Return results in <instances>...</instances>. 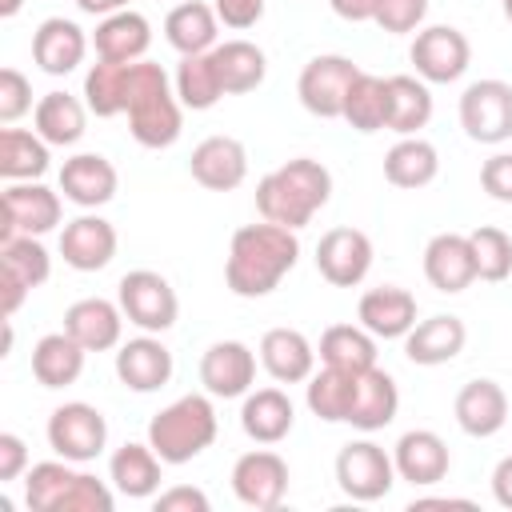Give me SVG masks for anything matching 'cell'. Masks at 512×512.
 Instances as JSON below:
<instances>
[{"mask_svg":"<svg viewBox=\"0 0 512 512\" xmlns=\"http://www.w3.org/2000/svg\"><path fill=\"white\" fill-rule=\"evenodd\" d=\"M300 240L292 228H280L272 220L244 224L232 232L228 260H224V284L240 300H260L280 288V280L296 268Z\"/></svg>","mask_w":512,"mask_h":512,"instance_id":"6da1fadb","label":"cell"},{"mask_svg":"<svg viewBox=\"0 0 512 512\" xmlns=\"http://www.w3.org/2000/svg\"><path fill=\"white\" fill-rule=\"evenodd\" d=\"M328 196H332V172L312 156H296V160L272 168L256 184V212H260V220L300 232L328 204Z\"/></svg>","mask_w":512,"mask_h":512,"instance_id":"7a4b0ae2","label":"cell"},{"mask_svg":"<svg viewBox=\"0 0 512 512\" xmlns=\"http://www.w3.org/2000/svg\"><path fill=\"white\" fill-rule=\"evenodd\" d=\"M128 132L140 148H168L180 140L184 104L168 80V72L152 60H132L128 68Z\"/></svg>","mask_w":512,"mask_h":512,"instance_id":"3957f363","label":"cell"},{"mask_svg":"<svg viewBox=\"0 0 512 512\" xmlns=\"http://www.w3.org/2000/svg\"><path fill=\"white\" fill-rule=\"evenodd\" d=\"M216 408L208 392H188L148 420V444L164 464H188L216 440Z\"/></svg>","mask_w":512,"mask_h":512,"instance_id":"277c9868","label":"cell"},{"mask_svg":"<svg viewBox=\"0 0 512 512\" xmlns=\"http://www.w3.org/2000/svg\"><path fill=\"white\" fill-rule=\"evenodd\" d=\"M116 304L124 308L128 324H136L140 332H168L180 316V300H176V288L152 272V268H132L120 276L116 284Z\"/></svg>","mask_w":512,"mask_h":512,"instance_id":"5b68a950","label":"cell"},{"mask_svg":"<svg viewBox=\"0 0 512 512\" xmlns=\"http://www.w3.org/2000/svg\"><path fill=\"white\" fill-rule=\"evenodd\" d=\"M48 448L72 464H88L104 452L108 444V420L96 404H84V400H68L60 408H52L48 416Z\"/></svg>","mask_w":512,"mask_h":512,"instance_id":"8992f818","label":"cell"},{"mask_svg":"<svg viewBox=\"0 0 512 512\" xmlns=\"http://www.w3.org/2000/svg\"><path fill=\"white\" fill-rule=\"evenodd\" d=\"M336 484L348 500L372 504L392 492L396 484V464L376 440H348L336 452Z\"/></svg>","mask_w":512,"mask_h":512,"instance_id":"52a82bcc","label":"cell"},{"mask_svg":"<svg viewBox=\"0 0 512 512\" xmlns=\"http://www.w3.org/2000/svg\"><path fill=\"white\" fill-rule=\"evenodd\" d=\"M460 128L476 144H504L512 136V84L508 80H476L460 92Z\"/></svg>","mask_w":512,"mask_h":512,"instance_id":"ba28073f","label":"cell"},{"mask_svg":"<svg viewBox=\"0 0 512 512\" xmlns=\"http://www.w3.org/2000/svg\"><path fill=\"white\" fill-rule=\"evenodd\" d=\"M360 76V68L340 56V52H324V56H312L304 68H300V80H296V96L300 104L320 116V120H340L344 116V96L352 88V80Z\"/></svg>","mask_w":512,"mask_h":512,"instance_id":"9c48e42d","label":"cell"},{"mask_svg":"<svg viewBox=\"0 0 512 512\" xmlns=\"http://www.w3.org/2000/svg\"><path fill=\"white\" fill-rule=\"evenodd\" d=\"M408 60H412V68H416L420 80H428V84H452V80H460L468 72L472 44L452 24H428V28L416 32V40L408 48Z\"/></svg>","mask_w":512,"mask_h":512,"instance_id":"30bf717a","label":"cell"},{"mask_svg":"<svg viewBox=\"0 0 512 512\" xmlns=\"http://www.w3.org/2000/svg\"><path fill=\"white\" fill-rule=\"evenodd\" d=\"M232 492L256 512H272L288 496V464L272 448H252L232 464Z\"/></svg>","mask_w":512,"mask_h":512,"instance_id":"8fae6325","label":"cell"},{"mask_svg":"<svg viewBox=\"0 0 512 512\" xmlns=\"http://www.w3.org/2000/svg\"><path fill=\"white\" fill-rule=\"evenodd\" d=\"M60 224V192L40 180H16L4 188V224L0 240L12 236H44Z\"/></svg>","mask_w":512,"mask_h":512,"instance_id":"7c38bea8","label":"cell"},{"mask_svg":"<svg viewBox=\"0 0 512 512\" xmlns=\"http://www.w3.org/2000/svg\"><path fill=\"white\" fill-rule=\"evenodd\" d=\"M372 240L360 228H328L316 244V272L332 288H356L372 272Z\"/></svg>","mask_w":512,"mask_h":512,"instance_id":"4fadbf2b","label":"cell"},{"mask_svg":"<svg viewBox=\"0 0 512 512\" xmlns=\"http://www.w3.org/2000/svg\"><path fill=\"white\" fill-rule=\"evenodd\" d=\"M200 384L208 396L236 400L256 384V352L244 340H216L200 356Z\"/></svg>","mask_w":512,"mask_h":512,"instance_id":"5bb4252c","label":"cell"},{"mask_svg":"<svg viewBox=\"0 0 512 512\" xmlns=\"http://www.w3.org/2000/svg\"><path fill=\"white\" fill-rule=\"evenodd\" d=\"M188 172L208 192H232L248 180V148L236 136H204L188 156Z\"/></svg>","mask_w":512,"mask_h":512,"instance_id":"9a60e30c","label":"cell"},{"mask_svg":"<svg viewBox=\"0 0 512 512\" xmlns=\"http://www.w3.org/2000/svg\"><path fill=\"white\" fill-rule=\"evenodd\" d=\"M172 368H176L172 352L156 332H144V336L124 340L116 348V376H120V384L128 392H140V396L160 392L172 380Z\"/></svg>","mask_w":512,"mask_h":512,"instance_id":"2e32d148","label":"cell"},{"mask_svg":"<svg viewBox=\"0 0 512 512\" xmlns=\"http://www.w3.org/2000/svg\"><path fill=\"white\" fill-rule=\"evenodd\" d=\"M116 188H120L116 164L100 152H76L60 164V192H64V200H72L84 212L104 208L116 196Z\"/></svg>","mask_w":512,"mask_h":512,"instance_id":"e0dca14e","label":"cell"},{"mask_svg":"<svg viewBox=\"0 0 512 512\" xmlns=\"http://www.w3.org/2000/svg\"><path fill=\"white\" fill-rule=\"evenodd\" d=\"M116 244H120L116 240V228L104 216H96V212H84V216H76V220H68L60 228V256L76 272H100V268H108L112 256H116Z\"/></svg>","mask_w":512,"mask_h":512,"instance_id":"ac0fdd59","label":"cell"},{"mask_svg":"<svg viewBox=\"0 0 512 512\" xmlns=\"http://www.w3.org/2000/svg\"><path fill=\"white\" fill-rule=\"evenodd\" d=\"M424 276L444 296L464 292L476 280V256L468 232H436L424 244Z\"/></svg>","mask_w":512,"mask_h":512,"instance_id":"d6986e66","label":"cell"},{"mask_svg":"<svg viewBox=\"0 0 512 512\" xmlns=\"http://www.w3.org/2000/svg\"><path fill=\"white\" fill-rule=\"evenodd\" d=\"M392 464H396V476L416 484V488H428V484H440L452 468V452L448 444L432 432V428H412L396 440L392 448Z\"/></svg>","mask_w":512,"mask_h":512,"instance_id":"ffe728a7","label":"cell"},{"mask_svg":"<svg viewBox=\"0 0 512 512\" xmlns=\"http://www.w3.org/2000/svg\"><path fill=\"white\" fill-rule=\"evenodd\" d=\"M88 56V36L76 20H64V16H48L40 20V28L32 32V60L40 72L48 76H68L84 64Z\"/></svg>","mask_w":512,"mask_h":512,"instance_id":"44dd1931","label":"cell"},{"mask_svg":"<svg viewBox=\"0 0 512 512\" xmlns=\"http://www.w3.org/2000/svg\"><path fill=\"white\" fill-rule=\"evenodd\" d=\"M356 320L376 336V340H404L416 324V296L400 284H380L368 288L356 304Z\"/></svg>","mask_w":512,"mask_h":512,"instance_id":"7402d4cb","label":"cell"},{"mask_svg":"<svg viewBox=\"0 0 512 512\" xmlns=\"http://www.w3.org/2000/svg\"><path fill=\"white\" fill-rule=\"evenodd\" d=\"M124 308L104 300V296H84L76 304H68L64 312V332L72 340H80L88 352H108V348H120V336H124Z\"/></svg>","mask_w":512,"mask_h":512,"instance_id":"603a6c76","label":"cell"},{"mask_svg":"<svg viewBox=\"0 0 512 512\" xmlns=\"http://www.w3.org/2000/svg\"><path fill=\"white\" fill-rule=\"evenodd\" d=\"M464 344H468L464 320L452 312H436V316L412 324V332L404 336V356L420 368H436V364L456 360L464 352Z\"/></svg>","mask_w":512,"mask_h":512,"instance_id":"cb8c5ba5","label":"cell"},{"mask_svg":"<svg viewBox=\"0 0 512 512\" xmlns=\"http://www.w3.org/2000/svg\"><path fill=\"white\" fill-rule=\"evenodd\" d=\"M452 416L460 424V432L476 436V440H488L496 436L504 424H508V392L480 376V380H468L460 392H456V404H452Z\"/></svg>","mask_w":512,"mask_h":512,"instance_id":"d4e9b609","label":"cell"},{"mask_svg":"<svg viewBox=\"0 0 512 512\" xmlns=\"http://www.w3.org/2000/svg\"><path fill=\"white\" fill-rule=\"evenodd\" d=\"M260 364L276 384H308L316 372V348L300 328H268L260 336Z\"/></svg>","mask_w":512,"mask_h":512,"instance_id":"484cf974","label":"cell"},{"mask_svg":"<svg viewBox=\"0 0 512 512\" xmlns=\"http://www.w3.org/2000/svg\"><path fill=\"white\" fill-rule=\"evenodd\" d=\"M400 412V388L396 380L384 372V368H368V372H356V388H352V408H348V420L352 428L360 432H380L396 420Z\"/></svg>","mask_w":512,"mask_h":512,"instance_id":"4316f807","label":"cell"},{"mask_svg":"<svg viewBox=\"0 0 512 512\" xmlns=\"http://www.w3.org/2000/svg\"><path fill=\"white\" fill-rule=\"evenodd\" d=\"M148 44H152V24L136 8H120L112 16H100V24L92 32V48L100 60L132 64V60H144Z\"/></svg>","mask_w":512,"mask_h":512,"instance_id":"83f0119b","label":"cell"},{"mask_svg":"<svg viewBox=\"0 0 512 512\" xmlns=\"http://www.w3.org/2000/svg\"><path fill=\"white\" fill-rule=\"evenodd\" d=\"M296 424V408L280 388H256L240 404V428L256 444H280Z\"/></svg>","mask_w":512,"mask_h":512,"instance_id":"f1b7e54d","label":"cell"},{"mask_svg":"<svg viewBox=\"0 0 512 512\" xmlns=\"http://www.w3.org/2000/svg\"><path fill=\"white\" fill-rule=\"evenodd\" d=\"M160 468H164V460L156 456L152 444L128 440V444H120V448L112 452V460H108V480H112V488H116L120 496H128V500H148V496L160 492Z\"/></svg>","mask_w":512,"mask_h":512,"instance_id":"f546056e","label":"cell"},{"mask_svg":"<svg viewBox=\"0 0 512 512\" xmlns=\"http://www.w3.org/2000/svg\"><path fill=\"white\" fill-rule=\"evenodd\" d=\"M216 32H220V16H216V8L204 4V0H180V4L164 16V40H168L180 56L212 52V48H216Z\"/></svg>","mask_w":512,"mask_h":512,"instance_id":"4dcf8cb0","label":"cell"},{"mask_svg":"<svg viewBox=\"0 0 512 512\" xmlns=\"http://www.w3.org/2000/svg\"><path fill=\"white\" fill-rule=\"evenodd\" d=\"M84 356H88V348L80 340H72L68 332H48L32 348V376L44 388H68L80 380Z\"/></svg>","mask_w":512,"mask_h":512,"instance_id":"1f68e13d","label":"cell"},{"mask_svg":"<svg viewBox=\"0 0 512 512\" xmlns=\"http://www.w3.org/2000/svg\"><path fill=\"white\" fill-rule=\"evenodd\" d=\"M212 60H216V72H220V84H224V96H244V92H256L268 76V56L260 44L252 40H224L212 48Z\"/></svg>","mask_w":512,"mask_h":512,"instance_id":"d6a6232c","label":"cell"},{"mask_svg":"<svg viewBox=\"0 0 512 512\" xmlns=\"http://www.w3.org/2000/svg\"><path fill=\"white\" fill-rule=\"evenodd\" d=\"M32 124L36 132L52 144V148H72L84 136L88 124V104L76 100L72 92H44L32 108Z\"/></svg>","mask_w":512,"mask_h":512,"instance_id":"836d02e7","label":"cell"},{"mask_svg":"<svg viewBox=\"0 0 512 512\" xmlns=\"http://www.w3.org/2000/svg\"><path fill=\"white\" fill-rule=\"evenodd\" d=\"M388 80V132L396 136H420V128H428L432 120V92L428 80L420 76H384Z\"/></svg>","mask_w":512,"mask_h":512,"instance_id":"e575fe53","label":"cell"},{"mask_svg":"<svg viewBox=\"0 0 512 512\" xmlns=\"http://www.w3.org/2000/svg\"><path fill=\"white\" fill-rule=\"evenodd\" d=\"M440 176V152L424 136H400L384 156V180L396 188H428Z\"/></svg>","mask_w":512,"mask_h":512,"instance_id":"d590c367","label":"cell"},{"mask_svg":"<svg viewBox=\"0 0 512 512\" xmlns=\"http://www.w3.org/2000/svg\"><path fill=\"white\" fill-rule=\"evenodd\" d=\"M48 140L32 128H4L0 132V176L8 180V184H16V180H40L44 172H48Z\"/></svg>","mask_w":512,"mask_h":512,"instance_id":"8d00e7d4","label":"cell"},{"mask_svg":"<svg viewBox=\"0 0 512 512\" xmlns=\"http://www.w3.org/2000/svg\"><path fill=\"white\" fill-rule=\"evenodd\" d=\"M320 364L340 372H368L376 368V336L364 324H332L320 336Z\"/></svg>","mask_w":512,"mask_h":512,"instance_id":"74e56055","label":"cell"},{"mask_svg":"<svg viewBox=\"0 0 512 512\" xmlns=\"http://www.w3.org/2000/svg\"><path fill=\"white\" fill-rule=\"evenodd\" d=\"M172 88H176L180 104L192 108V112H208V108H216L220 96H224V84H220V72H216L212 52L180 56L176 76H172Z\"/></svg>","mask_w":512,"mask_h":512,"instance_id":"f35d334b","label":"cell"},{"mask_svg":"<svg viewBox=\"0 0 512 512\" xmlns=\"http://www.w3.org/2000/svg\"><path fill=\"white\" fill-rule=\"evenodd\" d=\"M128 68L132 64H120V60H100L84 72V104L92 116L108 120V116H124V104H128Z\"/></svg>","mask_w":512,"mask_h":512,"instance_id":"ab89813d","label":"cell"},{"mask_svg":"<svg viewBox=\"0 0 512 512\" xmlns=\"http://www.w3.org/2000/svg\"><path fill=\"white\" fill-rule=\"evenodd\" d=\"M352 388H356V372H340V368H320L308 376V412L324 424H344L348 408H352Z\"/></svg>","mask_w":512,"mask_h":512,"instance_id":"60d3db41","label":"cell"},{"mask_svg":"<svg viewBox=\"0 0 512 512\" xmlns=\"http://www.w3.org/2000/svg\"><path fill=\"white\" fill-rule=\"evenodd\" d=\"M340 120H348L356 132L388 128V80L360 68V76L352 80V88L344 96V116Z\"/></svg>","mask_w":512,"mask_h":512,"instance_id":"b9f144b4","label":"cell"},{"mask_svg":"<svg viewBox=\"0 0 512 512\" xmlns=\"http://www.w3.org/2000/svg\"><path fill=\"white\" fill-rule=\"evenodd\" d=\"M72 480H76L72 460H64V456L60 460H40L24 472V504L32 512H56V504L72 488Z\"/></svg>","mask_w":512,"mask_h":512,"instance_id":"7bdbcfd3","label":"cell"},{"mask_svg":"<svg viewBox=\"0 0 512 512\" xmlns=\"http://www.w3.org/2000/svg\"><path fill=\"white\" fill-rule=\"evenodd\" d=\"M468 240H472V256H476V280H488V284L508 280V272H512V236L504 228L480 224V228L468 232Z\"/></svg>","mask_w":512,"mask_h":512,"instance_id":"ee69618b","label":"cell"},{"mask_svg":"<svg viewBox=\"0 0 512 512\" xmlns=\"http://www.w3.org/2000/svg\"><path fill=\"white\" fill-rule=\"evenodd\" d=\"M0 268L16 272L28 288H40L52 276V256L40 244V236H12V240H0Z\"/></svg>","mask_w":512,"mask_h":512,"instance_id":"f6af8a7d","label":"cell"},{"mask_svg":"<svg viewBox=\"0 0 512 512\" xmlns=\"http://www.w3.org/2000/svg\"><path fill=\"white\" fill-rule=\"evenodd\" d=\"M116 508V496L104 480H96L92 472H76L72 488L60 496L56 512H112Z\"/></svg>","mask_w":512,"mask_h":512,"instance_id":"bcb514c9","label":"cell"},{"mask_svg":"<svg viewBox=\"0 0 512 512\" xmlns=\"http://www.w3.org/2000/svg\"><path fill=\"white\" fill-rule=\"evenodd\" d=\"M428 16V0H380L376 4V24L388 32V36H404V32H416Z\"/></svg>","mask_w":512,"mask_h":512,"instance_id":"7dc6e473","label":"cell"},{"mask_svg":"<svg viewBox=\"0 0 512 512\" xmlns=\"http://www.w3.org/2000/svg\"><path fill=\"white\" fill-rule=\"evenodd\" d=\"M32 108V84L20 68H0V124H16Z\"/></svg>","mask_w":512,"mask_h":512,"instance_id":"c3c4849f","label":"cell"},{"mask_svg":"<svg viewBox=\"0 0 512 512\" xmlns=\"http://www.w3.org/2000/svg\"><path fill=\"white\" fill-rule=\"evenodd\" d=\"M480 188L500 200V204H512V152H496L480 164Z\"/></svg>","mask_w":512,"mask_h":512,"instance_id":"681fc988","label":"cell"},{"mask_svg":"<svg viewBox=\"0 0 512 512\" xmlns=\"http://www.w3.org/2000/svg\"><path fill=\"white\" fill-rule=\"evenodd\" d=\"M28 472V444L16 432H0V484H12Z\"/></svg>","mask_w":512,"mask_h":512,"instance_id":"f907efd6","label":"cell"},{"mask_svg":"<svg viewBox=\"0 0 512 512\" xmlns=\"http://www.w3.org/2000/svg\"><path fill=\"white\" fill-rule=\"evenodd\" d=\"M152 504H156V512H208V496L192 484H176L168 492H156Z\"/></svg>","mask_w":512,"mask_h":512,"instance_id":"816d5d0a","label":"cell"},{"mask_svg":"<svg viewBox=\"0 0 512 512\" xmlns=\"http://www.w3.org/2000/svg\"><path fill=\"white\" fill-rule=\"evenodd\" d=\"M212 8L228 28H252L264 16V0H212Z\"/></svg>","mask_w":512,"mask_h":512,"instance_id":"f5cc1de1","label":"cell"},{"mask_svg":"<svg viewBox=\"0 0 512 512\" xmlns=\"http://www.w3.org/2000/svg\"><path fill=\"white\" fill-rule=\"evenodd\" d=\"M28 292H32V288H28V284H24L16 272L0 268V296H4L0 304H4V320H12V316H16V308L24 304V296H28Z\"/></svg>","mask_w":512,"mask_h":512,"instance_id":"db71d44e","label":"cell"},{"mask_svg":"<svg viewBox=\"0 0 512 512\" xmlns=\"http://www.w3.org/2000/svg\"><path fill=\"white\" fill-rule=\"evenodd\" d=\"M332 12L348 24H364V20H376V4L380 0H328Z\"/></svg>","mask_w":512,"mask_h":512,"instance_id":"11a10c76","label":"cell"},{"mask_svg":"<svg viewBox=\"0 0 512 512\" xmlns=\"http://www.w3.org/2000/svg\"><path fill=\"white\" fill-rule=\"evenodd\" d=\"M492 496H496L500 508L512 512V452L492 468Z\"/></svg>","mask_w":512,"mask_h":512,"instance_id":"9f6ffc18","label":"cell"},{"mask_svg":"<svg viewBox=\"0 0 512 512\" xmlns=\"http://www.w3.org/2000/svg\"><path fill=\"white\" fill-rule=\"evenodd\" d=\"M420 508H472V500H460V496H416L408 504V512H420Z\"/></svg>","mask_w":512,"mask_h":512,"instance_id":"6f0895ef","label":"cell"},{"mask_svg":"<svg viewBox=\"0 0 512 512\" xmlns=\"http://www.w3.org/2000/svg\"><path fill=\"white\" fill-rule=\"evenodd\" d=\"M128 4H132V0H76V8L88 12V16H112V12L128 8Z\"/></svg>","mask_w":512,"mask_h":512,"instance_id":"680465c9","label":"cell"},{"mask_svg":"<svg viewBox=\"0 0 512 512\" xmlns=\"http://www.w3.org/2000/svg\"><path fill=\"white\" fill-rule=\"evenodd\" d=\"M20 8H24V0H0V16H4V20H8V16H16Z\"/></svg>","mask_w":512,"mask_h":512,"instance_id":"91938a15","label":"cell"},{"mask_svg":"<svg viewBox=\"0 0 512 512\" xmlns=\"http://www.w3.org/2000/svg\"><path fill=\"white\" fill-rule=\"evenodd\" d=\"M504 16H508V24H512V4H508V8H504Z\"/></svg>","mask_w":512,"mask_h":512,"instance_id":"94428289","label":"cell"},{"mask_svg":"<svg viewBox=\"0 0 512 512\" xmlns=\"http://www.w3.org/2000/svg\"><path fill=\"white\" fill-rule=\"evenodd\" d=\"M508 4H512V0H500V8H508Z\"/></svg>","mask_w":512,"mask_h":512,"instance_id":"6125c7cd","label":"cell"}]
</instances>
